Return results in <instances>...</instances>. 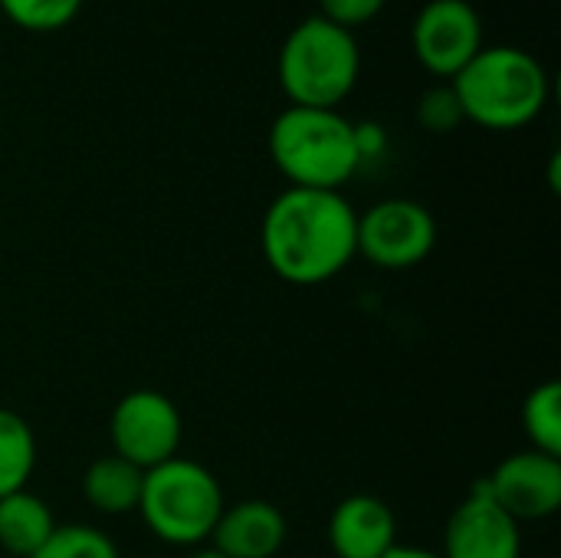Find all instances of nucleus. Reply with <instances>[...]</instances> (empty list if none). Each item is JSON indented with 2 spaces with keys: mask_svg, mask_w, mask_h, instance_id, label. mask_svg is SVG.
I'll return each mask as SVG.
<instances>
[{
  "mask_svg": "<svg viewBox=\"0 0 561 558\" xmlns=\"http://www.w3.org/2000/svg\"><path fill=\"white\" fill-rule=\"evenodd\" d=\"M358 210L342 191L286 187L263 214L260 247L266 266L293 286L335 280L358 257Z\"/></svg>",
  "mask_w": 561,
  "mask_h": 558,
  "instance_id": "f257e3e1",
  "label": "nucleus"
},
{
  "mask_svg": "<svg viewBox=\"0 0 561 558\" xmlns=\"http://www.w3.org/2000/svg\"><path fill=\"white\" fill-rule=\"evenodd\" d=\"M463 118L490 132H516L542 115L552 95L546 66L519 46H483L450 79Z\"/></svg>",
  "mask_w": 561,
  "mask_h": 558,
  "instance_id": "f03ea898",
  "label": "nucleus"
},
{
  "mask_svg": "<svg viewBox=\"0 0 561 558\" xmlns=\"http://www.w3.org/2000/svg\"><path fill=\"white\" fill-rule=\"evenodd\" d=\"M270 158L289 187L339 191L362 168L355 125L339 109L289 105L270 128Z\"/></svg>",
  "mask_w": 561,
  "mask_h": 558,
  "instance_id": "7ed1b4c3",
  "label": "nucleus"
},
{
  "mask_svg": "<svg viewBox=\"0 0 561 558\" xmlns=\"http://www.w3.org/2000/svg\"><path fill=\"white\" fill-rule=\"evenodd\" d=\"M362 72V53L355 33L319 16L302 20L289 30L279 49V86L289 105L339 109Z\"/></svg>",
  "mask_w": 561,
  "mask_h": 558,
  "instance_id": "20e7f679",
  "label": "nucleus"
},
{
  "mask_svg": "<svg viewBox=\"0 0 561 558\" xmlns=\"http://www.w3.org/2000/svg\"><path fill=\"white\" fill-rule=\"evenodd\" d=\"M224 506L227 503L217 477L197 460L171 457L145 470L138 513L151 536L168 546H197L210 539Z\"/></svg>",
  "mask_w": 561,
  "mask_h": 558,
  "instance_id": "39448f33",
  "label": "nucleus"
},
{
  "mask_svg": "<svg viewBox=\"0 0 561 558\" xmlns=\"http://www.w3.org/2000/svg\"><path fill=\"white\" fill-rule=\"evenodd\" d=\"M355 247L358 257H365L378 270H414L437 247V220L417 201L388 197L358 214Z\"/></svg>",
  "mask_w": 561,
  "mask_h": 558,
  "instance_id": "423d86ee",
  "label": "nucleus"
},
{
  "mask_svg": "<svg viewBox=\"0 0 561 558\" xmlns=\"http://www.w3.org/2000/svg\"><path fill=\"white\" fill-rule=\"evenodd\" d=\"M108 437H112V454L131 460L141 470H151L178 457L184 437L181 411L168 395L154 388L128 391L112 411Z\"/></svg>",
  "mask_w": 561,
  "mask_h": 558,
  "instance_id": "0eeeda50",
  "label": "nucleus"
},
{
  "mask_svg": "<svg viewBox=\"0 0 561 558\" xmlns=\"http://www.w3.org/2000/svg\"><path fill=\"white\" fill-rule=\"evenodd\" d=\"M417 62L437 76L454 79L486 43H483V20L473 3L467 0H431L421 7L414 30H411Z\"/></svg>",
  "mask_w": 561,
  "mask_h": 558,
  "instance_id": "6e6552de",
  "label": "nucleus"
},
{
  "mask_svg": "<svg viewBox=\"0 0 561 558\" xmlns=\"http://www.w3.org/2000/svg\"><path fill=\"white\" fill-rule=\"evenodd\" d=\"M480 490L516 523H539L561 510V457L523 451L506 457Z\"/></svg>",
  "mask_w": 561,
  "mask_h": 558,
  "instance_id": "1a4fd4ad",
  "label": "nucleus"
},
{
  "mask_svg": "<svg viewBox=\"0 0 561 558\" xmlns=\"http://www.w3.org/2000/svg\"><path fill=\"white\" fill-rule=\"evenodd\" d=\"M523 529L480 487L447 520L440 558H519Z\"/></svg>",
  "mask_w": 561,
  "mask_h": 558,
  "instance_id": "9d476101",
  "label": "nucleus"
},
{
  "mask_svg": "<svg viewBox=\"0 0 561 558\" xmlns=\"http://www.w3.org/2000/svg\"><path fill=\"white\" fill-rule=\"evenodd\" d=\"M329 546L335 558H381L398 546V520L381 497L352 493L332 510Z\"/></svg>",
  "mask_w": 561,
  "mask_h": 558,
  "instance_id": "9b49d317",
  "label": "nucleus"
},
{
  "mask_svg": "<svg viewBox=\"0 0 561 558\" xmlns=\"http://www.w3.org/2000/svg\"><path fill=\"white\" fill-rule=\"evenodd\" d=\"M286 516L266 500H240L224 506L210 539L224 558H276L286 546Z\"/></svg>",
  "mask_w": 561,
  "mask_h": 558,
  "instance_id": "f8f14e48",
  "label": "nucleus"
},
{
  "mask_svg": "<svg viewBox=\"0 0 561 558\" xmlns=\"http://www.w3.org/2000/svg\"><path fill=\"white\" fill-rule=\"evenodd\" d=\"M145 490V470L118 454H105L92 460L82 474V497L92 510L105 516L138 513Z\"/></svg>",
  "mask_w": 561,
  "mask_h": 558,
  "instance_id": "ddd939ff",
  "label": "nucleus"
},
{
  "mask_svg": "<svg viewBox=\"0 0 561 558\" xmlns=\"http://www.w3.org/2000/svg\"><path fill=\"white\" fill-rule=\"evenodd\" d=\"M56 520L36 493H10L0 500V549L16 558H33L53 536Z\"/></svg>",
  "mask_w": 561,
  "mask_h": 558,
  "instance_id": "4468645a",
  "label": "nucleus"
},
{
  "mask_svg": "<svg viewBox=\"0 0 561 558\" xmlns=\"http://www.w3.org/2000/svg\"><path fill=\"white\" fill-rule=\"evenodd\" d=\"M36 470V434L16 414L0 408V500L26 490Z\"/></svg>",
  "mask_w": 561,
  "mask_h": 558,
  "instance_id": "2eb2a0df",
  "label": "nucleus"
},
{
  "mask_svg": "<svg viewBox=\"0 0 561 558\" xmlns=\"http://www.w3.org/2000/svg\"><path fill=\"white\" fill-rule=\"evenodd\" d=\"M523 431L533 451L561 457V385L542 382L523 401Z\"/></svg>",
  "mask_w": 561,
  "mask_h": 558,
  "instance_id": "dca6fc26",
  "label": "nucleus"
},
{
  "mask_svg": "<svg viewBox=\"0 0 561 558\" xmlns=\"http://www.w3.org/2000/svg\"><path fill=\"white\" fill-rule=\"evenodd\" d=\"M33 558H122L118 546L102 533L85 523H66L56 526L53 536L43 543V549Z\"/></svg>",
  "mask_w": 561,
  "mask_h": 558,
  "instance_id": "f3484780",
  "label": "nucleus"
},
{
  "mask_svg": "<svg viewBox=\"0 0 561 558\" xmlns=\"http://www.w3.org/2000/svg\"><path fill=\"white\" fill-rule=\"evenodd\" d=\"M0 10L20 30L53 33V30L69 26L79 16L82 0H0Z\"/></svg>",
  "mask_w": 561,
  "mask_h": 558,
  "instance_id": "a211bd4d",
  "label": "nucleus"
},
{
  "mask_svg": "<svg viewBox=\"0 0 561 558\" xmlns=\"http://www.w3.org/2000/svg\"><path fill=\"white\" fill-rule=\"evenodd\" d=\"M417 122H421V128L437 132V135H447V132H454L457 125L467 122L463 118V109H460V99H457V92H454L450 82L434 86V89H427L421 95V102H417Z\"/></svg>",
  "mask_w": 561,
  "mask_h": 558,
  "instance_id": "6ab92c4d",
  "label": "nucleus"
},
{
  "mask_svg": "<svg viewBox=\"0 0 561 558\" xmlns=\"http://www.w3.org/2000/svg\"><path fill=\"white\" fill-rule=\"evenodd\" d=\"M385 3L388 0H319L322 16L345 26V30H352V33H355V26L371 23L385 10Z\"/></svg>",
  "mask_w": 561,
  "mask_h": 558,
  "instance_id": "aec40b11",
  "label": "nucleus"
},
{
  "mask_svg": "<svg viewBox=\"0 0 561 558\" xmlns=\"http://www.w3.org/2000/svg\"><path fill=\"white\" fill-rule=\"evenodd\" d=\"M355 148H358V158H362V164H365V161L385 155V148H388V132H385L378 122H358V125H355Z\"/></svg>",
  "mask_w": 561,
  "mask_h": 558,
  "instance_id": "412c9836",
  "label": "nucleus"
},
{
  "mask_svg": "<svg viewBox=\"0 0 561 558\" xmlns=\"http://www.w3.org/2000/svg\"><path fill=\"white\" fill-rule=\"evenodd\" d=\"M381 558H440L431 549H421V546H394L391 553H385Z\"/></svg>",
  "mask_w": 561,
  "mask_h": 558,
  "instance_id": "4be33fe9",
  "label": "nucleus"
},
{
  "mask_svg": "<svg viewBox=\"0 0 561 558\" xmlns=\"http://www.w3.org/2000/svg\"><path fill=\"white\" fill-rule=\"evenodd\" d=\"M191 558H224L220 553H214V549H207V553H194Z\"/></svg>",
  "mask_w": 561,
  "mask_h": 558,
  "instance_id": "5701e85b",
  "label": "nucleus"
}]
</instances>
